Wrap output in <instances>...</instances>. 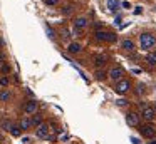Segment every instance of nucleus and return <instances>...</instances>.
<instances>
[{"instance_id":"1","label":"nucleus","mask_w":156,"mask_h":144,"mask_svg":"<svg viewBox=\"0 0 156 144\" xmlns=\"http://www.w3.org/2000/svg\"><path fill=\"white\" fill-rule=\"evenodd\" d=\"M139 44H141V49L149 50L151 47L156 45V37L153 33H141L139 35Z\"/></svg>"},{"instance_id":"2","label":"nucleus","mask_w":156,"mask_h":144,"mask_svg":"<svg viewBox=\"0 0 156 144\" xmlns=\"http://www.w3.org/2000/svg\"><path fill=\"white\" fill-rule=\"evenodd\" d=\"M131 89V82L129 80H124V79H121L119 82H116V86H114V90H116V94H126L128 90Z\"/></svg>"},{"instance_id":"3","label":"nucleus","mask_w":156,"mask_h":144,"mask_svg":"<svg viewBox=\"0 0 156 144\" xmlns=\"http://www.w3.org/2000/svg\"><path fill=\"white\" fill-rule=\"evenodd\" d=\"M139 132L144 137H149V139H151V137L156 136V127L153 126V124H143V126L139 127Z\"/></svg>"},{"instance_id":"4","label":"nucleus","mask_w":156,"mask_h":144,"mask_svg":"<svg viewBox=\"0 0 156 144\" xmlns=\"http://www.w3.org/2000/svg\"><path fill=\"white\" fill-rule=\"evenodd\" d=\"M108 76L111 77L114 82H119V80L122 79V76H124V69H122V67H112Z\"/></svg>"},{"instance_id":"5","label":"nucleus","mask_w":156,"mask_h":144,"mask_svg":"<svg viewBox=\"0 0 156 144\" xmlns=\"http://www.w3.org/2000/svg\"><path fill=\"white\" fill-rule=\"evenodd\" d=\"M49 132H51V127H49V124H41V126H37L35 136L41 137V139H45V137H49Z\"/></svg>"},{"instance_id":"6","label":"nucleus","mask_w":156,"mask_h":144,"mask_svg":"<svg viewBox=\"0 0 156 144\" xmlns=\"http://www.w3.org/2000/svg\"><path fill=\"white\" fill-rule=\"evenodd\" d=\"M37 107H39V104H37V100H27V102L24 104V112L25 114H35L37 112Z\"/></svg>"},{"instance_id":"7","label":"nucleus","mask_w":156,"mask_h":144,"mask_svg":"<svg viewBox=\"0 0 156 144\" xmlns=\"http://www.w3.org/2000/svg\"><path fill=\"white\" fill-rule=\"evenodd\" d=\"M156 117V111L153 109V107H148L146 106L144 109H143V119L148 121V122H151V121H154Z\"/></svg>"},{"instance_id":"8","label":"nucleus","mask_w":156,"mask_h":144,"mask_svg":"<svg viewBox=\"0 0 156 144\" xmlns=\"http://www.w3.org/2000/svg\"><path fill=\"white\" fill-rule=\"evenodd\" d=\"M106 64H108V55H106V54H98V55H94V65L98 67V69L104 67Z\"/></svg>"},{"instance_id":"9","label":"nucleus","mask_w":156,"mask_h":144,"mask_svg":"<svg viewBox=\"0 0 156 144\" xmlns=\"http://www.w3.org/2000/svg\"><path fill=\"white\" fill-rule=\"evenodd\" d=\"M126 122H128L131 127L138 126V124H139V116L136 112H128V114H126Z\"/></svg>"},{"instance_id":"10","label":"nucleus","mask_w":156,"mask_h":144,"mask_svg":"<svg viewBox=\"0 0 156 144\" xmlns=\"http://www.w3.org/2000/svg\"><path fill=\"white\" fill-rule=\"evenodd\" d=\"M86 25H87V19L86 17H77V19L74 20V29L77 30H82V29H86Z\"/></svg>"},{"instance_id":"11","label":"nucleus","mask_w":156,"mask_h":144,"mask_svg":"<svg viewBox=\"0 0 156 144\" xmlns=\"http://www.w3.org/2000/svg\"><path fill=\"white\" fill-rule=\"evenodd\" d=\"M81 44H77V42H71L69 44V47H67V52L69 54H79L81 52Z\"/></svg>"},{"instance_id":"12","label":"nucleus","mask_w":156,"mask_h":144,"mask_svg":"<svg viewBox=\"0 0 156 144\" xmlns=\"http://www.w3.org/2000/svg\"><path fill=\"white\" fill-rule=\"evenodd\" d=\"M41 124H42V116H41V114H37V112L32 114L30 126H35V127H37V126H41Z\"/></svg>"},{"instance_id":"13","label":"nucleus","mask_w":156,"mask_h":144,"mask_svg":"<svg viewBox=\"0 0 156 144\" xmlns=\"http://www.w3.org/2000/svg\"><path fill=\"white\" fill-rule=\"evenodd\" d=\"M19 127H20V131H29L30 129V119L29 117H24V119L20 121V124H19Z\"/></svg>"},{"instance_id":"14","label":"nucleus","mask_w":156,"mask_h":144,"mask_svg":"<svg viewBox=\"0 0 156 144\" xmlns=\"http://www.w3.org/2000/svg\"><path fill=\"white\" fill-rule=\"evenodd\" d=\"M96 40L98 42H106V39H108V32H101V30H98V32L94 33Z\"/></svg>"},{"instance_id":"15","label":"nucleus","mask_w":156,"mask_h":144,"mask_svg":"<svg viewBox=\"0 0 156 144\" xmlns=\"http://www.w3.org/2000/svg\"><path fill=\"white\" fill-rule=\"evenodd\" d=\"M9 99H10V90H9V89H2V90H0V100H2V102H7Z\"/></svg>"},{"instance_id":"16","label":"nucleus","mask_w":156,"mask_h":144,"mask_svg":"<svg viewBox=\"0 0 156 144\" xmlns=\"http://www.w3.org/2000/svg\"><path fill=\"white\" fill-rule=\"evenodd\" d=\"M121 45H122V49H124V50H129V52H131V50H134V44H133V40L126 39V40H122Z\"/></svg>"},{"instance_id":"17","label":"nucleus","mask_w":156,"mask_h":144,"mask_svg":"<svg viewBox=\"0 0 156 144\" xmlns=\"http://www.w3.org/2000/svg\"><path fill=\"white\" fill-rule=\"evenodd\" d=\"M108 9L111 10V12H116V10L119 9V2L118 0H108Z\"/></svg>"},{"instance_id":"18","label":"nucleus","mask_w":156,"mask_h":144,"mask_svg":"<svg viewBox=\"0 0 156 144\" xmlns=\"http://www.w3.org/2000/svg\"><path fill=\"white\" fill-rule=\"evenodd\" d=\"M10 134H12L14 137H20V134H22L20 127H19V126H14V124H12V127H10Z\"/></svg>"},{"instance_id":"19","label":"nucleus","mask_w":156,"mask_h":144,"mask_svg":"<svg viewBox=\"0 0 156 144\" xmlns=\"http://www.w3.org/2000/svg\"><path fill=\"white\" fill-rule=\"evenodd\" d=\"M106 77H108V74H106L104 70H101V69L96 70V79H98V80H104Z\"/></svg>"},{"instance_id":"20","label":"nucleus","mask_w":156,"mask_h":144,"mask_svg":"<svg viewBox=\"0 0 156 144\" xmlns=\"http://www.w3.org/2000/svg\"><path fill=\"white\" fill-rule=\"evenodd\" d=\"M0 126H2V129H4V131H10V127H12V122H10L9 119H4Z\"/></svg>"},{"instance_id":"21","label":"nucleus","mask_w":156,"mask_h":144,"mask_svg":"<svg viewBox=\"0 0 156 144\" xmlns=\"http://www.w3.org/2000/svg\"><path fill=\"white\" fill-rule=\"evenodd\" d=\"M72 10H74V7H72V5H66L64 9H62V15H71Z\"/></svg>"},{"instance_id":"22","label":"nucleus","mask_w":156,"mask_h":144,"mask_svg":"<svg viewBox=\"0 0 156 144\" xmlns=\"http://www.w3.org/2000/svg\"><path fill=\"white\" fill-rule=\"evenodd\" d=\"M118 40V35H116L114 32H108V39H106V42H116Z\"/></svg>"},{"instance_id":"23","label":"nucleus","mask_w":156,"mask_h":144,"mask_svg":"<svg viewBox=\"0 0 156 144\" xmlns=\"http://www.w3.org/2000/svg\"><path fill=\"white\" fill-rule=\"evenodd\" d=\"M146 62H148L149 65H156V57L153 55V54H149V55L146 57Z\"/></svg>"},{"instance_id":"24","label":"nucleus","mask_w":156,"mask_h":144,"mask_svg":"<svg viewBox=\"0 0 156 144\" xmlns=\"http://www.w3.org/2000/svg\"><path fill=\"white\" fill-rule=\"evenodd\" d=\"M144 84H138V89H136V94H138V96H141V94H144Z\"/></svg>"},{"instance_id":"25","label":"nucleus","mask_w":156,"mask_h":144,"mask_svg":"<svg viewBox=\"0 0 156 144\" xmlns=\"http://www.w3.org/2000/svg\"><path fill=\"white\" fill-rule=\"evenodd\" d=\"M45 30H47V35L51 37V39H54V37H55V32H54V30H52L49 25H45Z\"/></svg>"},{"instance_id":"26","label":"nucleus","mask_w":156,"mask_h":144,"mask_svg":"<svg viewBox=\"0 0 156 144\" xmlns=\"http://www.w3.org/2000/svg\"><path fill=\"white\" fill-rule=\"evenodd\" d=\"M0 86H2V87H7L9 86V77H2V79H0Z\"/></svg>"},{"instance_id":"27","label":"nucleus","mask_w":156,"mask_h":144,"mask_svg":"<svg viewBox=\"0 0 156 144\" xmlns=\"http://www.w3.org/2000/svg\"><path fill=\"white\" fill-rule=\"evenodd\" d=\"M9 72H10V65L4 64V65H2V74H9Z\"/></svg>"},{"instance_id":"28","label":"nucleus","mask_w":156,"mask_h":144,"mask_svg":"<svg viewBox=\"0 0 156 144\" xmlns=\"http://www.w3.org/2000/svg\"><path fill=\"white\" fill-rule=\"evenodd\" d=\"M116 104H118V106H126L128 100H126V99H118V100H116Z\"/></svg>"},{"instance_id":"29","label":"nucleus","mask_w":156,"mask_h":144,"mask_svg":"<svg viewBox=\"0 0 156 144\" xmlns=\"http://www.w3.org/2000/svg\"><path fill=\"white\" fill-rule=\"evenodd\" d=\"M62 37H64V39H69V37H71V33H69V30H67V29L62 30Z\"/></svg>"},{"instance_id":"30","label":"nucleus","mask_w":156,"mask_h":144,"mask_svg":"<svg viewBox=\"0 0 156 144\" xmlns=\"http://www.w3.org/2000/svg\"><path fill=\"white\" fill-rule=\"evenodd\" d=\"M47 5H57V0H45Z\"/></svg>"},{"instance_id":"31","label":"nucleus","mask_w":156,"mask_h":144,"mask_svg":"<svg viewBox=\"0 0 156 144\" xmlns=\"http://www.w3.org/2000/svg\"><path fill=\"white\" fill-rule=\"evenodd\" d=\"M122 7H124V9H131V5H129V2H124V3H122Z\"/></svg>"},{"instance_id":"32","label":"nucleus","mask_w":156,"mask_h":144,"mask_svg":"<svg viewBox=\"0 0 156 144\" xmlns=\"http://www.w3.org/2000/svg\"><path fill=\"white\" fill-rule=\"evenodd\" d=\"M5 60V57H4V54H0V62H4Z\"/></svg>"},{"instance_id":"33","label":"nucleus","mask_w":156,"mask_h":144,"mask_svg":"<svg viewBox=\"0 0 156 144\" xmlns=\"http://www.w3.org/2000/svg\"><path fill=\"white\" fill-rule=\"evenodd\" d=\"M149 144H156V141H154V139H153V141H151V142H149Z\"/></svg>"},{"instance_id":"34","label":"nucleus","mask_w":156,"mask_h":144,"mask_svg":"<svg viewBox=\"0 0 156 144\" xmlns=\"http://www.w3.org/2000/svg\"><path fill=\"white\" fill-rule=\"evenodd\" d=\"M153 55H154V57H156V50H154V52H153Z\"/></svg>"},{"instance_id":"35","label":"nucleus","mask_w":156,"mask_h":144,"mask_svg":"<svg viewBox=\"0 0 156 144\" xmlns=\"http://www.w3.org/2000/svg\"><path fill=\"white\" fill-rule=\"evenodd\" d=\"M153 109H154V111H156V104H154V107H153Z\"/></svg>"}]
</instances>
